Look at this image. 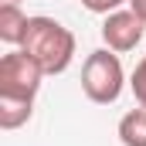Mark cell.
I'll list each match as a JSON object with an SVG mask.
<instances>
[{
	"instance_id": "6da1fadb",
	"label": "cell",
	"mask_w": 146,
	"mask_h": 146,
	"mask_svg": "<svg viewBox=\"0 0 146 146\" xmlns=\"http://www.w3.org/2000/svg\"><path fill=\"white\" fill-rule=\"evenodd\" d=\"M21 51H27L44 75H61L75 58V34L54 17H31Z\"/></svg>"
},
{
	"instance_id": "7a4b0ae2",
	"label": "cell",
	"mask_w": 146,
	"mask_h": 146,
	"mask_svg": "<svg viewBox=\"0 0 146 146\" xmlns=\"http://www.w3.org/2000/svg\"><path fill=\"white\" fill-rule=\"evenodd\" d=\"M122 85H126V72H122V61L112 48H99L85 58L82 65V92L88 95V102L95 106H112L119 95H122Z\"/></svg>"
},
{
	"instance_id": "3957f363",
	"label": "cell",
	"mask_w": 146,
	"mask_h": 146,
	"mask_svg": "<svg viewBox=\"0 0 146 146\" xmlns=\"http://www.w3.org/2000/svg\"><path fill=\"white\" fill-rule=\"evenodd\" d=\"M41 78H44V68L27 51H7L0 58V95L34 99L41 92Z\"/></svg>"
},
{
	"instance_id": "277c9868",
	"label": "cell",
	"mask_w": 146,
	"mask_h": 146,
	"mask_svg": "<svg viewBox=\"0 0 146 146\" xmlns=\"http://www.w3.org/2000/svg\"><path fill=\"white\" fill-rule=\"evenodd\" d=\"M143 31H146V24L133 10H112L102 21V41L112 51H133L143 41Z\"/></svg>"
},
{
	"instance_id": "5b68a950",
	"label": "cell",
	"mask_w": 146,
	"mask_h": 146,
	"mask_svg": "<svg viewBox=\"0 0 146 146\" xmlns=\"http://www.w3.org/2000/svg\"><path fill=\"white\" fill-rule=\"evenodd\" d=\"M27 14L17 3H0V41L3 44H21L27 34Z\"/></svg>"
},
{
	"instance_id": "8992f818",
	"label": "cell",
	"mask_w": 146,
	"mask_h": 146,
	"mask_svg": "<svg viewBox=\"0 0 146 146\" xmlns=\"http://www.w3.org/2000/svg\"><path fill=\"white\" fill-rule=\"evenodd\" d=\"M34 112V99L0 95V129H21Z\"/></svg>"
},
{
	"instance_id": "52a82bcc",
	"label": "cell",
	"mask_w": 146,
	"mask_h": 146,
	"mask_svg": "<svg viewBox=\"0 0 146 146\" xmlns=\"http://www.w3.org/2000/svg\"><path fill=\"white\" fill-rule=\"evenodd\" d=\"M119 143L122 146H146V106L126 112L119 119Z\"/></svg>"
},
{
	"instance_id": "ba28073f",
	"label": "cell",
	"mask_w": 146,
	"mask_h": 146,
	"mask_svg": "<svg viewBox=\"0 0 146 146\" xmlns=\"http://www.w3.org/2000/svg\"><path fill=\"white\" fill-rule=\"evenodd\" d=\"M129 88H133L136 102H139V106H146V54L139 58V65L133 68V78H129Z\"/></svg>"
},
{
	"instance_id": "9c48e42d",
	"label": "cell",
	"mask_w": 146,
	"mask_h": 146,
	"mask_svg": "<svg viewBox=\"0 0 146 146\" xmlns=\"http://www.w3.org/2000/svg\"><path fill=\"white\" fill-rule=\"evenodd\" d=\"M119 3H129V0H82V7L92 14H112V10H119Z\"/></svg>"
},
{
	"instance_id": "30bf717a",
	"label": "cell",
	"mask_w": 146,
	"mask_h": 146,
	"mask_svg": "<svg viewBox=\"0 0 146 146\" xmlns=\"http://www.w3.org/2000/svg\"><path fill=\"white\" fill-rule=\"evenodd\" d=\"M129 10H133V14L146 24V0H129Z\"/></svg>"
},
{
	"instance_id": "8fae6325",
	"label": "cell",
	"mask_w": 146,
	"mask_h": 146,
	"mask_svg": "<svg viewBox=\"0 0 146 146\" xmlns=\"http://www.w3.org/2000/svg\"><path fill=\"white\" fill-rule=\"evenodd\" d=\"M0 3H21V0H0Z\"/></svg>"
}]
</instances>
